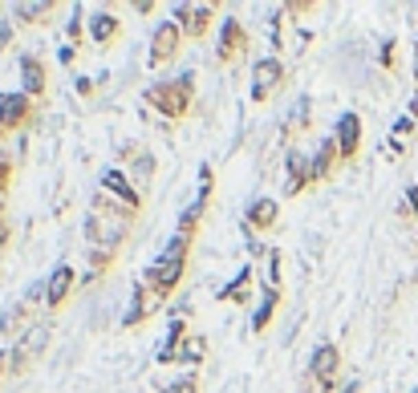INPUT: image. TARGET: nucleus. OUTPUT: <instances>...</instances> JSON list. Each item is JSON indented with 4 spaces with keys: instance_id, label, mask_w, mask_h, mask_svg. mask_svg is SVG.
Instances as JSON below:
<instances>
[{
    "instance_id": "f257e3e1",
    "label": "nucleus",
    "mask_w": 418,
    "mask_h": 393,
    "mask_svg": "<svg viewBox=\"0 0 418 393\" xmlns=\"http://www.w3.org/2000/svg\"><path fill=\"white\" fill-rule=\"evenodd\" d=\"M135 227H139V211L122 207V203L110 199L106 191L93 195V207H90V215H86V239H90L93 248L118 252V248L135 235Z\"/></svg>"
},
{
    "instance_id": "f03ea898",
    "label": "nucleus",
    "mask_w": 418,
    "mask_h": 393,
    "mask_svg": "<svg viewBox=\"0 0 418 393\" xmlns=\"http://www.w3.org/2000/svg\"><path fill=\"white\" fill-rule=\"evenodd\" d=\"M191 243H195V231H179V227H175V235L167 239V248L159 252V260L142 272V284L150 288L154 305H167V300H171V292L179 288V280H183V272H187Z\"/></svg>"
},
{
    "instance_id": "7ed1b4c3",
    "label": "nucleus",
    "mask_w": 418,
    "mask_h": 393,
    "mask_svg": "<svg viewBox=\"0 0 418 393\" xmlns=\"http://www.w3.org/2000/svg\"><path fill=\"white\" fill-rule=\"evenodd\" d=\"M142 106H146L154 118L179 126L187 114H191V106H195V78L183 73V78H175V82H154V86H146L142 89Z\"/></svg>"
},
{
    "instance_id": "20e7f679",
    "label": "nucleus",
    "mask_w": 418,
    "mask_h": 393,
    "mask_svg": "<svg viewBox=\"0 0 418 393\" xmlns=\"http://www.w3.org/2000/svg\"><path fill=\"white\" fill-rule=\"evenodd\" d=\"M248 53H252V33H248V25H244L240 16H228V21L220 25L216 65H220V69H235V65H244Z\"/></svg>"
},
{
    "instance_id": "39448f33",
    "label": "nucleus",
    "mask_w": 418,
    "mask_h": 393,
    "mask_svg": "<svg viewBox=\"0 0 418 393\" xmlns=\"http://www.w3.org/2000/svg\"><path fill=\"white\" fill-rule=\"evenodd\" d=\"M216 16H220V4H216V0H203V4H199V0H179V4L171 8V21H179L187 41H203V37L211 33Z\"/></svg>"
},
{
    "instance_id": "423d86ee",
    "label": "nucleus",
    "mask_w": 418,
    "mask_h": 393,
    "mask_svg": "<svg viewBox=\"0 0 418 393\" xmlns=\"http://www.w3.org/2000/svg\"><path fill=\"white\" fill-rule=\"evenodd\" d=\"M284 86H288V65L280 57H260L252 65V102L256 106H268Z\"/></svg>"
},
{
    "instance_id": "0eeeda50",
    "label": "nucleus",
    "mask_w": 418,
    "mask_h": 393,
    "mask_svg": "<svg viewBox=\"0 0 418 393\" xmlns=\"http://www.w3.org/2000/svg\"><path fill=\"white\" fill-rule=\"evenodd\" d=\"M309 381L317 385L321 393H333L337 381H341V349L333 341H321L313 357H309Z\"/></svg>"
},
{
    "instance_id": "6e6552de",
    "label": "nucleus",
    "mask_w": 418,
    "mask_h": 393,
    "mask_svg": "<svg viewBox=\"0 0 418 393\" xmlns=\"http://www.w3.org/2000/svg\"><path fill=\"white\" fill-rule=\"evenodd\" d=\"M183 41L187 37H183V29H179V21H159L154 33H150V57H146V65H150V69L171 65V61L179 57Z\"/></svg>"
},
{
    "instance_id": "1a4fd4ad",
    "label": "nucleus",
    "mask_w": 418,
    "mask_h": 393,
    "mask_svg": "<svg viewBox=\"0 0 418 393\" xmlns=\"http://www.w3.org/2000/svg\"><path fill=\"white\" fill-rule=\"evenodd\" d=\"M37 118V102L25 93H0V134L8 138L12 130H25Z\"/></svg>"
},
{
    "instance_id": "9d476101",
    "label": "nucleus",
    "mask_w": 418,
    "mask_h": 393,
    "mask_svg": "<svg viewBox=\"0 0 418 393\" xmlns=\"http://www.w3.org/2000/svg\"><path fill=\"white\" fill-rule=\"evenodd\" d=\"M78 272H73V263H57L53 272H49V280H45V308L49 312H61L65 308V300L73 296V288H78Z\"/></svg>"
},
{
    "instance_id": "9b49d317",
    "label": "nucleus",
    "mask_w": 418,
    "mask_h": 393,
    "mask_svg": "<svg viewBox=\"0 0 418 393\" xmlns=\"http://www.w3.org/2000/svg\"><path fill=\"white\" fill-rule=\"evenodd\" d=\"M102 191H106L110 199H118L122 207H130V211H139V215H142V207H146V195H142L139 187L130 182V175H126V171H118V167L102 175Z\"/></svg>"
},
{
    "instance_id": "f8f14e48",
    "label": "nucleus",
    "mask_w": 418,
    "mask_h": 393,
    "mask_svg": "<svg viewBox=\"0 0 418 393\" xmlns=\"http://www.w3.org/2000/svg\"><path fill=\"white\" fill-rule=\"evenodd\" d=\"M313 182H317V178H313V150L292 146V150H288V182H284V195L292 199V195L309 191Z\"/></svg>"
},
{
    "instance_id": "ddd939ff",
    "label": "nucleus",
    "mask_w": 418,
    "mask_h": 393,
    "mask_svg": "<svg viewBox=\"0 0 418 393\" xmlns=\"http://www.w3.org/2000/svg\"><path fill=\"white\" fill-rule=\"evenodd\" d=\"M86 25H90V41L97 49H114V45L122 41V16L114 8H97Z\"/></svg>"
},
{
    "instance_id": "4468645a",
    "label": "nucleus",
    "mask_w": 418,
    "mask_h": 393,
    "mask_svg": "<svg viewBox=\"0 0 418 393\" xmlns=\"http://www.w3.org/2000/svg\"><path fill=\"white\" fill-rule=\"evenodd\" d=\"M122 163H126V175H130V182H135L139 191H146V187L154 182V154H150L146 146H126V150H122Z\"/></svg>"
},
{
    "instance_id": "2eb2a0df",
    "label": "nucleus",
    "mask_w": 418,
    "mask_h": 393,
    "mask_svg": "<svg viewBox=\"0 0 418 393\" xmlns=\"http://www.w3.org/2000/svg\"><path fill=\"white\" fill-rule=\"evenodd\" d=\"M45 89H49L45 61H41V57H33V53H25V57H21V93L37 102V97H45Z\"/></svg>"
},
{
    "instance_id": "dca6fc26",
    "label": "nucleus",
    "mask_w": 418,
    "mask_h": 393,
    "mask_svg": "<svg viewBox=\"0 0 418 393\" xmlns=\"http://www.w3.org/2000/svg\"><path fill=\"white\" fill-rule=\"evenodd\" d=\"M333 142H337V150H341L345 163L358 158V150H362V118L358 114H341L337 126H333Z\"/></svg>"
},
{
    "instance_id": "f3484780",
    "label": "nucleus",
    "mask_w": 418,
    "mask_h": 393,
    "mask_svg": "<svg viewBox=\"0 0 418 393\" xmlns=\"http://www.w3.org/2000/svg\"><path fill=\"white\" fill-rule=\"evenodd\" d=\"M280 223V203L277 199H252L248 211H244V227L256 231V235H268Z\"/></svg>"
},
{
    "instance_id": "a211bd4d",
    "label": "nucleus",
    "mask_w": 418,
    "mask_h": 393,
    "mask_svg": "<svg viewBox=\"0 0 418 393\" xmlns=\"http://www.w3.org/2000/svg\"><path fill=\"white\" fill-rule=\"evenodd\" d=\"M341 163H345V158H341V150H337V142H333V134H329V138L317 142V150H313V178H317V182H329V178L341 171Z\"/></svg>"
},
{
    "instance_id": "6ab92c4d",
    "label": "nucleus",
    "mask_w": 418,
    "mask_h": 393,
    "mask_svg": "<svg viewBox=\"0 0 418 393\" xmlns=\"http://www.w3.org/2000/svg\"><path fill=\"white\" fill-rule=\"evenodd\" d=\"M57 12H61L57 0H21V4H12V16L21 25H41V29L49 25V16H57Z\"/></svg>"
},
{
    "instance_id": "aec40b11",
    "label": "nucleus",
    "mask_w": 418,
    "mask_h": 393,
    "mask_svg": "<svg viewBox=\"0 0 418 393\" xmlns=\"http://www.w3.org/2000/svg\"><path fill=\"white\" fill-rule=\"evenodd\" d=\"M150 305H154V296H150V288L139 280L135 292H130V308H126V316H122V329H139L142 320L150 316Z\"/></svg>"
},
{
    "instance_id": "412c9836",
    "label": "nucleus",
    "mask_w": 418,
    "mask_h": 393,
    "mask_svg": "<svg viewBox=\"0 0 418 393\" xmlns=\"http://www.w3.org/2000/svg\"><path fill=\"white\" fill-rule=\"evenodd\" d=\"M280 300H284V292L268 284V288H264V296H260V308H256V316H252V333H256V337H260V333L272 324V316H277Z\"/></svg>"
},
{
    "instance_id": "4be33fe9",
    "label": "nucleus",
    "mask_w": 418,
    "mask_h": 393,
    "mask_svg": "<svg viewBox=\"0 0 418 393\" xmlns=\"http://www.w3.org/2000/svg\"><path fill=\"white\" fill-rule=\"evenodd\" d=\"M183 337H187V316H179V320L171 324L163 349H159V365H175V361H179V353H183V345H187Z\"/></svg>"
},
{
    "instance_id": "5701e85b",
    "label": "nucleus",
    "mask_w": 418,
    "mask_h": 393,
    "mask_svg": "<svg viewBox=\"0 0 418 393\" xmlns=\"http://www.w3.org/2000/svg\"><path fill=\"white\" fill-rule=\"evenodd\" d=\"M252 280H256V272H252V267H240V276H235L232 284L220 292V300H235V305H244V300H248V292H252Z\"/></svg>"
},
{
    "instance_id": "b1692460",
    "label": "nucleus",
    "mask_w": 418,
    "mask_h": 393,
    "mask_svg": "<svg viewBox=\"0 0 418 393\" xmlns=\"http://www.w3.org/2000/svg\"><path fill=\"white\" fill-rule=\"evenodd\" d=\"M114 256H118V252H102V248H90V267H86V276H82V280H86V284H93L102 272H110V267H114Z\"/></svg>"
},
{
    "instance_id": "393cba45",
    "label": "nucleus",
    "mask_w": 418,
    "mask_h": 393,
    "mask_svg": "<svg viewBox=\"0 0 418 393\" xmlns=\"http://www.w3.org/2000/svg\"><path fill=\"white\" fill-rule=\"evenodd\" d=\"M207 357V341L203 337H187V345H183V353H179V361H187V365H199Z\"/></svg>"
},
{
    "instance_id": "a878e982",
    "label": "nucleus",
    "mask_w": 418,
    "mask_h": 393,
    "mask_svg": "<svg viewBox=\"0 0 418 393\" xmlns=\"http://www.w3.org/2000/svg\"><path fill=\"white\" fill-rule=\"evenodd\" d=\"M167 393H199V377H195V369H191V373H183V377H171Z\"/></svg>"
},
{
    "instance_id": "bb28decb",
    "label": "nucleus",
    "mask_w": 418,
    "mask_h": 393,
    "mask_svg": "<svg viewBox=\"0 0 418 393\" xmlns=\"http://www.w3.org/2000/svg\"><path fill=\"white\" fill-rule=\"evenodd\" d=\"M12 175H16V163L8 150H0V187H12Z\"/></svg>"
},
{
    "instance_id": "cd10ccee",
    "label": "nucleus",
    "mask_w": 418,
    "mask_h": 393,
    "mask_svg": "<svg viewBox=\"0 0 418 393\" xmlns=\"http://www.w3.org/2000/svg\"><path fill=\"white\" fill-rule=\"evenodd\" d=\"M82 45V8H73V21H69V49Z\"/></svg>"
},
{
    "instance_id": "c85d7f7f",
    "label": "nucleus",
    "mask_w": 418,
    "mask_h": 393,
    "mask_svg": "<svg viewBox=\"0 0 418 393\" xmlns=\"http://www.w3.org/2000/svg\"><path fill=\"white\" fill-rule=\"evenodd\" d=\"M4 377H12V345L0 349V381H4Z\"/></svg>"
},
{
    "instance_id": "c756f323",
    "label": "nucleus",
    "mask_w": 418,
    "mask_h": 393,
    "mask_svg": "<svg viewBox=\"0 0 418 393\" xmlns=\"http://www.w3.org/2000/svg\"><path fill=\"white\" fill-rule=\"evenodd\" d=\"M406 219H418V187H410L406 191V211H402Z\"/></svg>"
},
{
    "instance_id": "7c9ffc66",
    "label": "nucleus",
    "mask_w": 418,
    "mask_h": 393,
    "mask_svg": "<svg viewBox=\"0 0 418 393\" xmlns=\"http://www.w3.org/2000/svg\"><path fill=\"white\" fill-rule=\"evenodd\" d=\"M135 12H142V16L154 12V0H135Z\"/></svg>"
},
{
    "instance_id": "2f4dec72",
    "label": "nucleus",
    "mask_w": 418,
    "mask_h": 393,
    "mask_svg": "<svg viewBox=\"0 0 418 393\" xmlns=\"http://www.w3.org/2000/svg\"><path fill=\"white\" fill-rule=\"evenodd\" d=\"M4 211H8V187H0V219H4Z\"/></svg>"
},
{
    "instance_id": "473e14b6",
    "label": "nucleus",
    "mask_w": 418,
    "mask_h": 393,
    "mask_svg": "<svg viewBox=\"0 0 418 393\" xmlns=\"http://www.w3.org/2000/svg\"><path fill=\"white\" fill-rule=\"evenodd\" d=\"M415 78H418V45H415Z\"/></svg>"
},
{
    "instance_id": "72a5a7b5",
    "label": "nucleus",
    "mask_w": 418,
    "mask_h": 393,
    "mask_svg": "<svg viewBox=\"0 0 418 393\" xmlns=\"http://www.w3.org/2000/svg\"><path fill=\"white\" fill-rule=\"evenodd\" d=\"M0 138H4V134H0Z\"/></svg>"
}]
</instances>
